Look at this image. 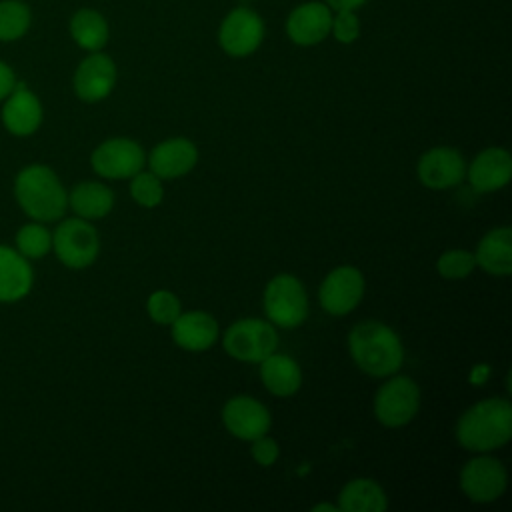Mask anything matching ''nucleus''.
I'll return each mask as SVG.
<instances>
[{
	"mask_svg": "<svg viewBox=\"0 0 512 512\" xmlns=\"http://www.w3.org/2000/svg\"><path fill=\"white\" fill-rule=\"evenodd\" d=\"M8 96L10 98L2 110V122L6 130L16 136H28L36 132L42 122V106L38 98L24 84L14 86Z\"/></svg>",
	"mask_w": 512,
	"mask_h": 512,
	"instance_id": "6ab92c4d",
	"label": "nucleus"
},
{
	"mask_svg": "<svg viewBox=\"0 0 512 512\" xmlns=\"http://www.w3.org/2000/svg\"><path fill=\"white\" fill-rule=\"evenodd\" d=\"M92 168L98 176L110 180H124L132 178L136 172L144 168L146 156L142 146L130 138H110L104 140L92 152Z\"/></svg>",
	"mask_w": 512,
	"mask_h": 512,
	"instance_id": "1a4fd4ad",
	"label": "nucleus"
},
{
	"mask_svg": "<svg viewBox=\"0 0 512 512\" xmlns=\"http://www.w3.org/2000/svg\"><path fill=\"white\" fill-rule=\"evenodd\" d=\"M264 312L276 326H300L308 316V298L302 282L292 274L274 276L264 288Z\"/></svg>",
	"mask_w": 512,
	"mask_h": 512,
	"instance_id": "39448f33",
	"label": "nucleus"
},
{
	"mask_svg": "<svg viewBox=\"0 0 512 512\" xmlns=\"http://www.w3.org/2000/svg\"><path fill=\"white\" fill-rule=\"evenodd\" d=\"M14 86H16L14 72L4 62H0V100L6 98Z\"/></svg>",
	"mask_w": 512,
	"mask_h": 512,
	"instance_id": "473e14b6",
	"label": "nucleus"
},
{
	"mask_svg": "<svg viewBox=\"0 0 512 512\" xmlns=\"http://www.w3.org/2000/svg\"><path fill=\"white\" fill-rule=\"evenodd\" d=\"M52 248L64 266L86 268L98 256V232L84 218H68L58 224L52 236Z\"/></svg>",
	"mask_w": 512,
	"mask_h": 512,
	"instance_id": "0eeeda50",
	"label": "nucleus"
},
{
	"mask_svg": "<svg viewBox=\"0 0 512 512\" xmlns=\"http://www.w3.org/2000/svg\"><path fill=\"white\" fill-rule=\"evenodd\" d=\"M222 422L232 436L252 442L254 438L268 434L272 418L268 408L256 398L234 396L222 408Z\"/></svg>",
	"mask_w": 512,
	"mask_h": 512,
	"instance_id": "9b49d317",
	"label": "nucleus"
},
{
	"mask_svg": "<svg viewBox=\"0 0 512 512\" xmlns=\"http://www.w3.org/2000/svg\"><path fill=\"white\" fill-rule=\"evenodd\" d=\"M476 266L492 276H510L512 274V230L500 226L490 230L478 242L474 252Z\"/></svg>",
	"mask_w": 512,
	"mask_h": 512,
	"instance_id": "aec40b11",
	"label": "nucleus"
},
{
	"mask_svg": "<svg viewBox=\"0 0 512 512\" xmlns=\"http://www.w3.org/2000/svg\"><path fill=\"white\" fill-rule=\"evenodd\" d=\"M330 30L334 32L336 40L350 44L358 38L360 34V26H358V18L354 16L352 10H340L336 18H332V26Z\"/></svg>",
	"mask_w": 512,
	"mask_h": 512,
	"instance_id": "7c9ffc66",
	"label": "nucleus"
},
{
	"mask_svg": "<svg viewBox=\"0 0 512 512\" xmlns=\"http://www.w3.org/2000/svg\"><path fill=\"white\" fill-rule=\"evenodd\" d=\"M420 408V388L408 376H394L374 396V416L386 428L408 424Z\"/></svg>",
	"mask_w": 512,
	"mask_h": 512,
	"instance_id": "423d86ee",
	"label": "nucleus"
},
{
	"mask_svg": "<svg viewBox=\"0 0 512 512\" xmlns=\"http://www.w3.org/2000/svg\"><path fill=\"white\" fill-rule=\"evenodd\" d=\"M508 484L506 468L498 458L476 456L468 460L460 470V490L476 504H488L498 500Z\"/></svg>",
	"mask_w": 512,
	"mask_h": 512,
	"instance_id": "6e6552de",
	"label": "nucleus"
},
{
	"mask_svg": "<svg viewBox=\"0 0 512 512\" xmlns=\"http://www.w3.org/2000/svg\"><path fill=\"white\" fill-rule=\"evenodd\" d=\"M466 176L476 192H496L512 178V156L498 146L486 148L472 160Z\"/></svg>",
	"mask_w": 512,
	"mask_h": 512,
	"instance_id": "dca6fc26",
	"label": "nucleus"
},
{
	"mask_svg": "<svg viewBox=\"0 0 512 512\" xmlns=\"http://www.w3.org/2000/svg\"><path fill=\"white\" fill-rule=\"evenodd\" d=\"M512 438V404L506 398H486L464 410L456 422V440L470 452H492Z\"/></svg>",
	"mask_w": 512,
	"mask_h": 512,
	"instance_id": "f257e3e1",
	"label": "nucleus"
},
{
	"mask_svg": "<svg viewBox=\"0 0 512 512\" xmlns=\"http://www.w3.org/2000/svg\"><path fill=\"white\" fill-rule=\"evenodd\" d=\"M264 36V24L260 16L246 8L232 10L220 26V46L230 56H246L254 52Z\"/></svg>",
	"mask_w": 512,
	"mask_h": 512,
	"instance_id": "ddd939ff",
	"label": "nucleus"
},
{
	"mask_svg": "<svg viewBox=\"0 0 512 512\" xmlns=\"http://www.w3.org/2000/svg\"><path fill=\"white\" fill-rule=\"evenodd\" d=\"M70 32L78 46L92 50V52L100 50L108 40L106 20L94 10L76 12L70 22Z\"/></svg>",
	"mask_w": 512,
	"mask_h": 512,
	"instance_id": "393cba45",
	"label": "nucleus"
},
{
	"mask_svg": "<svg viewBox=\"0 0 512 512\" xmlns=\"http://www.w3.org/2000/svg\"><path fill=\"white\" fill-rule=\"evenodd\" d=\"M130 194L136 204L144 208H154L164 198L162 180L152 172H136L130 180Z\"/></svg>",
	"mask_w": 512,
	"mask_h": 512,
	"instance_id": "cd10ccee",
	"label": "nucleus"
},
{
	"mask_svg": "<svg viewBox=\"0 0 512 512\" xmlns=\"http://www.w3.org/2000/svg\"><path fill=\"white\" fill-rule=\"evenodd\" d=\"M476 268V258H474V252H468V250H460V248H454V250H446L440 254L438 262H436V270L442 278H448V280H460V278H466L472 274V270Z\"/></svg>",
	"mask_w": 512,
	"mask_h": 512,
	"instance_id": "c85d7f7f",
	"label": "nucleus"
},
{
	"mask_svg": "<svg viewBox=\"0 0 512 512\" xmlns=\"http://www.w3.org/2000/svg\"><path fill=\"white\" fill-rule=\"evenodd\" d=\"M348 350L356 366L376 378L396 374L404 362L400 336L378 320L356 324L348 334Z\"/></svg>",
	"mask_w": 512,
	"mask_h": 512,
	"instance_id": "f03ea898",
	"label": "nucleus"
},
{
	"mask_svg": "<svg viewBox=\"0 0 512 512\" xmlns=\"http://www.w3.org/2000/svg\"><path fill=\"white\" fill-rule=\"evenodd\" d=\"M16 246L24 258H42L52 248V234L42 224H26L16 234Z\"/></svg>",
	"mask_w": 512,
	"mask_h": 512,
	"instance_id": "bb28decb",
	"label": "nucleus"
},
{
	"mask_svg": "<svg viewBox=\"0 0 512 512\" xmlns=\"http://www.w3.org/2000/svg\"><path fill=\"white\" fill-rule=\"evenodd\" d=\"M258 364H260V378L270 394L286 398L300 390L302 370L296 364V360H292L290 356L272 352Z\"/></svg>",
	"mask_w": 512,
	"mask_h": 512,
	"instance_id": "4be33fe9",
	"label": "nucleus"
},
{
	"mask_svg": "<svg viewBox=\"0 0 512 512\" xmlns=\"http://www.w3.org/2000/svg\"><path fill=\"white\" fill-rule=\"evenodd\" d=\"M14 192L20 208L38 222L58 220L68 206V194L48 166L34 164L24 168L16 176Z\"/></svg>",
	"mask_w": 512,
	"mask_h": 512,
	"instance_id": "7ed1b4c3",
	"label": "nucleus"
},
{
	"mask_svg": "<svg viewBox=\"0 0 512 512\" xmlns=\"http://www.w3.org/2000/svg\"><path fill=\"white\" fill-rule=\"evenodd\" d=\"M30 26V12L18 0L0 2V40H16Z\"/></svg>",
	"mask_w": 512,
	"mask_h": 512,
	"instance_id": "a878e982",
	"label": "nucleus"
},
{
	"mask_svg": "<svg viewBox=\"0 0 512 512\" xmlns=\"http://www.w3.org/2000/svg\"><path fill=\"white\" fill-rule=\"evenodd\" d=\"M170 328L176 346L188 352L208 350L218 338V322L212 314L202 310H192L184 314L180 312Z\"/></svg>",
	"mask_w": 512,
	"mask_h": 512,
	"instance_id": "f3484780",
	"label": "nucleus"
},
{
	"mask_svg": "<svg viewBox=\"0 0 512 512\" xmlns=\"http://www.w3.org/2000/svg\"><path fill=\"white\" fill-rule=\"evenodd\" d=\"M68 204L78 214V218L94 220L104 218L114 206V194L108 186L100 182H82L72 188Z\"/></svg>",
	"mask_w": 512,
	"mask_h": 512,
	"instance_id": "b1692460",
	"label": "nucleus"
},
{
	"mask_svg": "<svg viewBox=\"0 0 512 512\" xmlns=\"http://www.w3.org/2000/svg\"><path fill=\"white\" fill-rule=\"evenodd\" d=\"M388 498L384 488L370 478H354L344 484L338 496V510L342 512H384Z\"/></svg>",
	"mask_w": 512,
	"mask_h": 512,
	"instance_id": "5701e85b",
	"label": "nucleus"
},
{
	"mask_svg": "<svg viewBox=\"0 0 512 512\" xmlns=\"http://www.w3.org/2000/svg\"><path fill=\"white\" fill-rule=\"evenodd\" d=\"M116 82V66L104 54H92L80 62L74 74L76 96L84 102H98L106 98Z\"/></svg>",
	"mask_w": 512,
	"mask_h": 512,
	"instance_id": "2eb2a0df",
	"label": "nucleus"
},
{
	"mask_svg": "<svg viewBox=\"0 0 512 512\" xmlns=\"http://www.w3.org/2000/svg\"><path fill=\"white\" fill-rule=\"evenodd\" d=\"M250 454L252 458L256 460V464L260 466H272L276 460H278V454H280V448H278V442L274 438H270L268 434L264 436H258L252 440V446H250Z\"/></svg>",
	"mask_w": 512,
	"mask_h": 512,
	"instance_id": "2f4dec72",
	"label": "nucleus"
},
{
	"mask_svg": "<svg viewBox=\"0 0 512 512\" xmlns=\"http://www.w3.org/2000/svg\"><path fill=\"white\" fill-rule=\"evenodd\" d=\"M366 0H328L330 8H334L336 12L340 10H354L358 6H362Z\"/></svg>",
	"mask_w": 512,
	"mask_h": 512,
	"instance_id": "72a5a7b5",
	"label": "nucleus"
},
{
	"mask_svg": "<svg viewBox=\"0 0 512 512\" xmlns=\"http://www.w3.org/2000/svg\"><path fill=\"white\" fill-rule=\"evenodd\" d=\"M32 288V268L28 260L8 246H0V302L24 298Z\"/></svg>",
	"mask_w": 512,
	"mask_h": 512,
	"instance_id": "412c9836",
	"label": "nucleus"
},
{
	"mask_svg": "<svg viewBox=\"0 0 512 512\" xmlns=\"http://www.w3.org/2000/svg\"><path fill=\"white\" fill-rule=\"evenodd\" d=\"M364 296V276L356 266H338L320 284V304L332 316L352 312Z\"/></svg>",
	"mask_w": 512,
	"mask_h": 512,
	"instance_id": "9d476101",
	"label": "nucleus"
},
{
	"mask_svg": "<svg viewBox=\"0 0 512 512\" xmlns=\"http://www.w3.org/2000/svg\"><path fill=\"white\" fill-rule=\"evenodd\" d=\"M312 512H338V504H328V502H320L312 506Z\"/></svg>",
	"mask_w": 512,
	"mask_h": 512,
	"instance_id": "f704fd0d",
	"label": "nucleus"
},
{
	"mask_svg": "<svg viewBox=\"0 0 512 512\" xmlns=\"http://www.w3.org/2000/svg\"><path fill=\"white\" fill-rule=\"evenodd\" d=\"M224 352L240 362H262L276 352L278 334L272 322L258 318H242L228 326L222 338Z\"/></svg>",
	"mask_w": 512,
	"mask_h": 512,
	"instance_id": "20e7f679",
	"label": "nucleus"
},
{
	"mask_svg": "<svg viewBox=\"0 0 512 512\" xmlns=\"http://www.w3.org/2000/svg\"><path fill=\"white\" fill-rule=\"evenodd\" d=\"M332 26L330 10L320 2H308L292 10L288 16V36L300 46H312L324 40Z\"/></svg>",
	"mask_w": 512,
	"mask_h": 512,
	"instance_id": "a211bd4d",
	"label": "nucleus"
},
{
	"mask_svg": "<svg viewBox=\"0 0 512 512\" xmlns=\"http://www.w3.org/2000/svg\"><path fill=\"white\" fill-rule=\"evenodd\" d=\"M198 162V150L188 138H168L156 144L148 156L150 172L160 180H172L188 174Z\"/></svg>",
	"mask_w": 512,
	"mask_h": 512,
	"instance_id": "4468645a",
	"label": "nucleus"
},
{
	"mask_svg": "<svg viewBox=\"0 0 512 512\" xmlns=\"http://www.w3.org/2000/svg\"><path fill=\"white\" fill-rule=\"evenodd\" d=\"M416 172L426 188L444 190L464 180L466 164L458 150L448 146H436L420 156Z\"/></svg>",
	"mask_w": 512,
	"mask_h": 512,
	"instance_id": "f8f14e48",
	"label": "nucleus"
},
{
	"mask_svg": "<svg viewBox=\"0 0 512 512\" xmlns=\"http://www.w3.org/2000/svg\"><path fill=\"white\" fill-rule=\"evenodd\" d=\"M146 310L156 324L170 326L180 314V300L170 290H156L148 296Z\"/></svg>",
	"mask_w": 512,
	"mask_h": 512,
	"instance_id": "c756f323",
	"label": "nucleus"
}]
</instances>
